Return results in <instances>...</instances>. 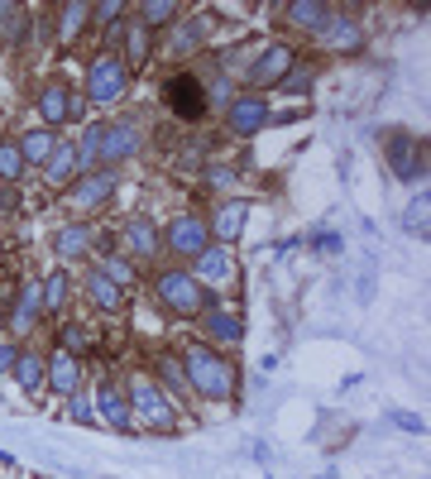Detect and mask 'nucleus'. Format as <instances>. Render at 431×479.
<instances>
[{
	"label": "nucleus",
	"instance_id": "f257e3e1",
	"mask_svg": "<svg viewBox=\"0 0 431 479\" xmlns=\"http://www.w3.org/2000/svg\"><path fill=\"white\" fill-rule=\"evenodd\" d=\"M182 374H188V389H197L206 403H230V398H235V369H230L216 350H206V345L188 350Z\"/></svg>",
	"mask_w": 431,
	"mask_h": 479
},
{
	"label": "nucleus",
	"instance_id": "f03ea898",
	"mask_svg": "<svg viewBox=\"0 0 431 479\" xmlns=\"http://www.w3.org/2000/svg\"><path fill=\"white\" fill-rule=\"evenodd\" d=\"M125 87H130V68L120 63L115 53H101L96 63L87 68V97H91V101L111 106V101L125 97Z\"/></svg>",
	"mask_w": 431,
	"mask_h": 479
},
{
	"label": "nucleus",
	"instance_id": "7ed1b4c3",
	"mask_svg": "<svg viewBox=\"0 0 431 479\" xmlns=\"http://www.w3.org/2000/svg\"><path fill=\"white\" fill-rule=\"evenodd\" d=\"M159 302L168 307V312H178V317H192V312H202L206 307V288L197 283L192 273H159Z\"/></svg>",
	"mask_w": 431,
	"mask_h": 479
},
{
	"label": "nucleus",
	"instance_id": "20e7f679",
	"mask_svg": "<svg viewBox=\"0 0 431 479\" xmlns=\"http://www.w3.org/2000/svg\"><path fill=\"white\" fill-rule=\"evenodd\" d=\"M130 412L140 417L144 427H153V431H168V427H173V403H168V398L153 389L149 379H134V383H130Z\"/></svg>",
	"mask_w": 431,
	"mask_h": 479
},
{
	"label": "nucleus",
	"instance_id": "39448f33",
	"mask_svg": "<svg viewBox=\"0 0 431 479\" xmlns=\"http://www.w3.org/2000/svg\"><path fill=\"white\" fill-rule=\"evenodd\" d=\"M163 97H168V106H173V111L182 115V120H202L206 115V87L197 82L192 72H182V77H173V82L163 87Z\"/></svg>",
	"mask_w": 431,
	"mask_h": 479
},
{
	"label": "nucleus",
	"instance_id": "423d86ee",
	"mask_svg": "<svg viewBox=\"0 0 431 479\" xmlns=\"http://www.w3.org/2000/svg\"><path fill=\"white\" fill-rule=\"evenodd\" d=\"M389 163H393V173L408 178V182H422L426 178V153H422V144L412 134H398L393 144H389Z\"/></svg>",
	"mask_w": 431,
	"mask_h": 479
},
{
	"label": "nucleus",
	"instance_id": "0eeeda50",
	"mask_svg": "<svg viewBox=\"0 0 431 479\" xmlns=\"http://www.w3.org/2000/svg\"><path fill=\"white\" fill-rule=\"evenodd\" d=\"M225 120H230V130H235V134H259L269 125V101L264 97H235V101H230V111H225Z\"/></svg>",
	"mask_w": 431,
	"mask_h": 479
},
{
	"label": "nucleus",
	"instance_id": "6e6552de",
	"mask_svg": "<svg viewBox=\"0 0 431 479\" xmlns=\"http://www.w3.org/2000/svg\"><path fill=\"white\" fill-rule=\"evenodd\" d=\"M168 250L197 259L206 250V221H197V216H178V221L168 226Z\"/></svg>",
	"mask_w": 431,
	"mask_h": 479
},
{
	"label": "nucleus",
	"instance_id": "1a4fd4ad",
	"mask_svg": "<svg viewBox=\"0 0 431 479\" xmlns=\"http://www.w3.org/2000/svg\"><path fill=\"white\" fill-rule=\"evenodd\" d=\"M130 153H140V130H134L130 120H120V125H105L101 159H105V163H125Z\"/></svg>",
	"mask_w": 431,
	"mask_h": 479
},
{
	"label": "nucleus",
	"instance_id": "9d476101",
	"mask_svg": "<svg viewBox=\"0 0 431 479\" xmlns=\"http://www.w3.org/2000/svg\"><path fill=\"white\" fill-rule=\"evenodd\" d=\"M288 68H292V49L288 43H269L264 53H259V63H250V82H283L288 77Z\"/></svg>",
	"mask_w": 431,
	"mask_h": 479
},
{
	"label": "nucleus",
	"instance_id": "9b49d317",
	"mask_svg": "<svg viewBox=\"0 0 431 479\" xmlns=\"http://www.w3.org/2000/svg\"><path fill=\"white\" fill-rule=\"evenodd\" d=\"M96 412L111 422L115 431H134V412H130V398L120 393V389H111V383H101L96 389Z\"/></svg>",
	"mask_w": 431,
	"mask_h": 479
},
{
	"label": "nucleus",
	"instance_id": "f8f14e48",
	"mask_svg": "<svg viewBox=\"0 0 431 479\" xmlns=\"http://www.w3.org/2000/svg\"><path fill=\"white\" fill-rule=\"evenodd\" d=\"M283 14H288V20L298 24V29H321V34H326L331 20H335V10H331V5H321V0H292Z\"/></svg>",
	"mask_w": 431,
	"mask_h": 479
},
{
	"label": "nucleus",
	"instance_id": "ddd939ff",
	"mask_svg": "<svg viewBox=\"0 0 431 479\" xmlns=\"http://www.w3.org/2000/svg\"><path fill=\"white\" fill-rule=\"evenodd\" d=\"M77 173H82V159H77V144H58L49 153V163H43V178L53 182V188H63V182H72Z\"/></svg>",
	"mask_w": 431,
	"mask_h": 479
},
{
	"label": "nucleus",
	"instance_id": "4468645a",
	"mask_svg": "<svg viewBox=\"0 0 431 479\" xmlns=\"http://www.w3.org/2000/svg\"><path fill=\"white\" fill-rule=\"evenodd\" d=\"M91 244H96V230H91V226H63V230H53V254H63V259L87 254Z\"/></svg>",
	"mask_w": 431,
	"mask_h": 479
},
{
	"label": "nucleus",
	"instance_id": "2eb2a0df",
	"mask_svg": "<svg viewBox=\"0 0 431 479\" xmlns=\"http://www.w3.org/2000/svg\"><path fill=\"white\" fill-rule=\"evenodd\" d=\"M111 192H115V173H91L72 188L77 207H101V202H111Z\"/></svg>",
	"mask_w": 431,
	"mask_h": 479
},
{
	"label": "nucleus",
	"instance_id": "dca6fc26",
	"mask_svg": "<svg viewBox=\"0 0 431 479\" xmlns=\"http://www.w3.org/2000/svg\"><path fill=\"white\" fill-rule=\"evenodd\" d=\"M39 111H43V120L63 125V120H72V115H77V101H72V91H68V87H43Z\"/></svg>",
	"mask_w": 431,
	"mask_h": 479
},
{
	"label": "nucleus",
	"instance_id": "f3484780",
	"mask_svg": "<svg viewBox=\"0 0 431 479\" xmlns=\"http://www.w3.org/2000/svg\"><path fill=\"white\" fill-rule=\"evenodd\" d=\"M206 336H211V341H221V345H235V341H244V327H240L235 312L211 307V312H206Z\"/></svg>",
	"mask_w": 431,
	"mask_h": 479
},
{
	"label": "nucleus",
	"instance_id": "a211bd4d",
	"mask_svg": "<svg viewBox=\"0 0 431 479\" xmlns=\"http://www.w3.org/2000/svg\"><path fill=\"white\" fill-rule=\"evenodd\" d=\"M77 379H82V364H77V355L58 350L53 364H49V383H53L58 393H77Z\"/></svg>",
	"mask_w": 431,
	"mask_h": 479
},
{
	"label": "nucleus",
	"instance_id": "6ab92c4d",
	"mask_svg": "<svg viewBox=\"0 0 431 479\" xmlns=\"http://www.w3.org/2000/svg\"><path fill=\"white\" fill-rule=\"evenodd\" d=\"M87 292H91V302H96L101 312H120V302H125V292H120L101 269H91V273H87Z\"/></svg>",
	"mask_w": 431,
	"mask_h": 479
},
{
	"label": "nucleus",
	"instance_id": "aec40b11",
	"mask_svg": "<svg viewBox=\"0 0 431 479\" xmlns=\"http://www.w3.org/2000/svg\"><path fill=\"white\" fill-rule=\"evenodd\" d=\"M0 39H5V43L29 39V10H24V5H10V0H0Z\"/></svg>",
	"mask_w": 431,
	"mask_h": 479
},
{
	"label": "nucleus",
	"instance_id": "412c9836",
	"mask_svg": "<svg viewBox=\"0 0 431 479\" xmlns=\"http://www.w3.org/2000/svg\"><path fill=\"white\" fill-rule=\"evenodd\" d=\"M14 379H20L24 393H39L43 379H49V364H43V355H20V360H14Z\"/></svg>",
	"mask_w": 431,
	"mask_h": 479
},
{
	"label": "nucleus",
	"instance_id": "4be33fe9",
	"mask_svg": "<svg viewBox=\"0 0 431 479\" xmlns=\"http://www.w3.org/2000/svg\"><path fill=\"white\" fill-rule=\"evenodd\" d=\"M225 273H230V259H225V250H211V244H206V250L197 254V273H192V278L206 288V283H221Z\"/></svg>",
	"mask_w": 431,
	"mask_h": 479
},
{
	"label": "nucleus",
	"instance_id": "5701e85b",
	"mask_svg": "<svg viewBox=\"0 0 431 479\" xmlns=\"http://www.w3.org/2000/svg\"><path fill=\"white\" fill-rule=\"evenodd\" d=\"M39 307H43L39 283L20 288V302H14V312H10V327H14V331H29V327H34V317H39Z\"/></svg>",
	"mask_w": 431,
	"mask_h": 479
},
{
	"label": "nucleus",
	"instance_id": "b1692460",
	"mask_svg": "<svg viewBox=\"0 0 431 479\" xmlns=\"http://www.w3.org/2000/svg\"><path fill=\"white\" fill-rule=\"evenodd\" d=\"M58 149V134L53 130H29L20 139V153H24V163H49V153Z\"/></svg>",
	"mask_w": 431,
	"mask_h": 479
},
{
	"label": "nucleus",
	"instance_id": "393cba45",
	"mask_svg": "<svg viewBox=\"0 0 431 479\" xmlns=\"http://www.w3.org/2000/svg\"><path fill=\"white\" fill-rule=\"evenodd\" d=\"M326 49H335V53H355V49H360V20H331V29H326Z\"/></svg>",
	"mask_w": 431,
	"mask_h": 479
},
{
	"label": "nucleus",
	"instance_id": "a878e982",
	"mask_svg": "<svg viewBox=\"0 0 431 479\" xmlns=\"http://www.w3.org/2000/svg\"><path fill=\"white\" fill-rule=\"evenodd\" d=\"M120 240H125V250H134V254H159V230L149 221H130Z\"/></svg>",
	"mask_w": 431,
	"mask_h": 479
},
{
	"label": "nucleus",
	"instance_id": "bb28decb",
	"mask_svg": "<svg viewBox=\"0 0 431 479\" xmlns=\"http://www.w3.org/2000/svg\"><path fill=\"white\" fill-rule=\"evenodd\" d=\"M244 216H250V211H244L240 202H225L221 211H216L211 230H216V235H221V240H240V230H244Z\"/></svg>",
	"mask_w": 431,
	"mask_h": 479
},
{
	"label": "nucleus",
	"instance_id": "cd10ccee",
	"mask_svg": "<svg viewBox=\"0 0 431 479\" xmlns=\"http://www.w3.org/2000/svg\"><path fill=\"white\" fill-rule=\"evenodd\" d=\"M39 298H43V307H49V312H63V302H68V273L53 269V273L39 283Z\"/></svg>",
	"mask_w": 431,
	"mask_h": 479
},
{
	"label": "nucleus",
	"instance_id": "c85d7f7f",
	"mask_svg": "<svg viewBox=\"0 0 431 479\" xmlns=\"http://www.w3.org/2000/svg\"><path fill=\"white\" fill-rule=\"evenodd\" d=\"M426 211H431L426 192H417V197H412V207H408V216H403V230H408V235L426 240Z\"/></svg>",
	"mask_w": 431,
	"mask_h": 479
},
{
	"label": "nucleus",
	"instance_id": "c756f323",
	"mask_svg": "<svg viewBox=\"0 0 431 479\" xmlns=\"http://www.w3.org/2000/svg\"><path fill=\"white\" fill-rule=\"evenodd\" d=\"M20 173H24V153H20V144H0V182H20Z\"/></svg>",
	"mask_w": 431,
	"mask_h": 479
},
{
	"label": "nucleus",
	"instance_id": "7c9ffc66",
	"mask_svg": "<svg viewBox=\"0 0 431 479\" xmlns=\"http://www.w3.org/2000/svg\"><path fill=\"white\" fill-rule=\"evenodd\" d=\"M140 14H144V29L149 24H173V14H178V5H173V0H144V5H140Z\"/></svg>",
	"mask_w": 431,
	"mask_h": 479
},
{
	"label": "nucleus",
	"instance_id": "2f4dec72",
	"mask_svg": "<svg viewBox=\"0 0 431 479\" xmlns=\"http://www.w3.org/2000/svg\"><path fill=\"white\" fill-rule=\"evenodd\" d=\"M206 29H211V20H188V24H182L178 34H173V49H182V53L197 49V43L206 39Z\"/></svg>",
	"mask_w": 431,
	"mask_h": 479
},
{
	"label": "nucleus",
	"instance_id": "473e14b6",
	"mask_svg": "<svg viewBox=\"0 0 431 479\" xmlns=\"http://www.w3.org/2000/svg\"><path fill=\"white\" fill-rule=\"evenodd\" d=\"M101 139H105V125H91V130L82 134V144H77V159H82V163H96V159H101Z\"/></svg>",
	"mask_w": 431,
	"mask_h": 479
},
{
	"label": "nucleus",
	"instance_id": "72a5a7b5",
	"mask_svg": "<svg viewBox=\"0 0 431 479\" xmlns=\"http://www.w3.org/2000/svg\"><path fill=\"white\" fill-rule=\"evenodd\" d=\"M125 53H130V63H144V58H149V29H144V24H130Z\"/></svg>",
	"mask_w": 431,
	"mask_h": 479
},
{
	"label": "nucleus",
	"instance_id": "f704fd0d",
	"mask_svg": "<svg viewBox=\"0 0 431 479\" xmlns=\"http://www.w3.org/2000/svg\"><path fill=\"white\" fill-rule=\"evenodd\" d=\"M91 14V5H82V0H72V5H63V39H72L77 29H82V20Z\"/></svg>",
	"mask_w": 431,
	"mask_h": 479
},
{
	"label": "nucleus",
	"instance_id": "c9c22d12",
	"mask_svg": "<svg viewBox=\"0 0 431 479\" xmlns=\"http://www.w3.org/2000/svg\"><path fill=\"white\" fill-rule=\"evenodd\" d=\"M63 350H68V355L91 350V331H87V327H63Z\"/></svg>",
	"mask_w": 431,
	"mask_h": 479
},
{
	"label": "nucleus",
	"instance_id": "e433bc0d",
	"mask_svg": "<svg viewBox=\"0 0 431 479\" xmlns=\"http://www.w3.org/2000/svg\"><path fill=\"white\" fill-rule=\"evenodd\" d=\"M101 273H105V278H111V283H115V288H130V283H134V269L125 264V259H111V264H105Z\"/></svg>",
	"mask_w": 431,
	"mask_h": 479
},
{
	"label": "nucleus",
	"instance_id": "4c0bfd02",
	"mask_svg": "<svg viewBox=\"0 0 431 479\" xmlns=\"http://www.w3.org/2000/svg\"><path fill=\"white\" fill-rule=\"evenodd\" d=\"M68 417H72V422H96V403H91V398H72V408H68Z\"/></svg>",
	"mask_w": 431,
	"mask_h": 479
},
{
	"label": "nucleus",
	"instance_id": "58836bf2",
	"mask_svg": "<svg viewBox=\"0 0 431 479\" xmlns=\"http://www.w3.org/2000/svg\"><path fill=\"white\" fill-rule=\"evenodd\" d=\"M250 63H254V49H230L225 53V72H240V68L250 72Z\"/></svg>",
	"mask_w": 431,
	"mask_h": 479
},
{
	"label": "nucleus",
	"instance_id": "ea45409f",
	"mask_svg": "<svg viewBox=\"0 0 431 479\" xmlns=\"http://www.w3.org/2000/svg\"><path fill=\"white\" fill-rule=\"evenodd\" d=\"M316 250H326V254H341V235H335V230H316Z\"/></svg>",
	"mask_w": 431,
	"mask_h": 479
},
{
	"label": "nucleus",
	"instance_id": "a19ab883",
	"mask_svg": "<svg viewBox=\"0 0 431 479\" xmlns=\"http://www.w3.org/2000/svg\"><path fill=\"white\" fill-rule=\"evenodd\" d=\"M163 379L173 383V389H188V374H178V364H173V360H163Z\"/></svg>",
	"mask_w": 431,
	"mask_h": 479
},
{
	"label": "nucleus",
	"instance_id": "79ce46f5",
	"mask_svg": "<svg viewBox=\"0 0 431 479\" xmlns=\"http://www.w3.org/2000/svg\"><path fill=\"white\" fill-rule=\"evenodd\" d=\"M14 360H20V355H14V345L5 341V345H0V374H10V369H14Z\"/></svg>",
	"mask_w": 431,
	"mask_h": 479
},
{
	"label": "nucleus",
	"instance_id": "37998d69",
	"mask_svg": "<svg viewBox=\"0 0 431 479\" xmlns=\"http://www.w3.org/2000/svg\"><path fill=\"white\" fill-rule=\"evenodd\" d=\"M211 182H221V188H230V182H235V173H230V168H211Z\"/></svg>",
	"mask_w": 431,
	"mask_h": 479
},
{
	"label": "nucleus",
	"instance_id": "c03bdc74",
	"mask_svg": "<svg viewBox=\"0 0 431 479\" xmlns=\"http://www.w3.org/2000/svg\"><path fill=\"white\" fill-rule=\"evenodd\" d=\"M120 10H125V5H115V0H105V5H96V14H101V20H115Z\"/></svg>",
	"mask_w": 431,
	"mask_h": 479
},
{
	"label": "nucleus",
	"instance_id": "a18cd8bd",
	"mask_svg": "<svg viewBox=\"0 0 431 479\" xmlns=\"http://www.w3.org/2000/svg\"><path fill=\"white\" fill-rule=\"evenodd\" d=\"M393 422L408 427V431H422V417H408V412H403V417H393Z\"/></svg>",
	"mask_w": 431,
	"mask_h": 479
},
{
	"label": "nucleus",
	"instance_id": "49530a36",
	"mask_svg": "<svg viewBox=\"0 0 431 479\" xmlns=\"http://www.w3.org/2000/svg\"><path fill=\"white\" fill-rule=\"evenodd\" d=\"M0 211L14 216V211H20V197H0Z\"/></svg>",
	"mask_w": 431,
	"mask_h": 479
}]
</instances>
